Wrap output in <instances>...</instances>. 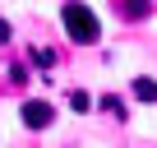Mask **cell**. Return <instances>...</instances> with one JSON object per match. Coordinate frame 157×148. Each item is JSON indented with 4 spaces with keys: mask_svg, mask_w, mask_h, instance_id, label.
Returning <instances> with one entry per match:
<instances>
[{
    "mask_svg": "<svg viewBox=\"0 0 157 148\" xmlns=\"http://www.w3.org/2000/svg\"><path fill=\"white\" fill-rule=\"evenodd\" d=\"M60 19H65V33L74 37V42H97V14L88 10V5H78V0H69V5L60 10Z\"/></svg>",
    "mask_w": 157,
    "mask_h": 148,
    "instance_id": "obj_1",
    "label": "cell"
},
{
    "mask_svg": "<svg viewBox=\"0 0 157 148\" xmlns=\"http://www.w3.org/2000/svg\"><path fill=\"white\" fill-rule=\"evenodd\" d=\"M19 116H23V125H28V130H46L56 111H51V102H37V97H33V102H23V111H19Z\"/></svg>",
    "mask_w": 157,
    "mask_h": 148,
    "instance_id": "obj_2",
    "label": "cell"
},
{
    "mask_svg": "<svg viewBox=\"0 0 157 148\" xmlns=\"http://www.w3.org/2000/svg\"><path fill=\"white\" fill-rule=\"evenodd\" d=\"M148 10H152L148 0H120V14H125V19H143Z\"/></svg>",
    "mask_w": 157,
    "mask_h": 148,
    "instance_id": "obj_3",
    "label": "cell"
},
{
    "mask_svg": "<svg viewBox=\"0 0 157 148\" xmlns=\"http://www.w3.org/2000/svg\"><path fill=\"white\" fill-rule=\"evenodd\" d=\"M134 97L139 102H157V84L152 79H134Z\"/></svg>",
    "mask_w": 157,
    "mask_h": 148,
    "instance_id": "obj_4",
    "label": "cell"
},
{
    "mask_svg": "<svg viewBox=\"0 0 157 148\" xmlns=\"http://www.w3.org/2000/svg\"><path fill=\"white\" fill-rule=\"evenodd\" d=\"M69 107H74V111H88L93 97H88V93H69Z\"/></svg>",
    "mask_w": 157,
    "mask_h": 148,
    "instance_id": "obj_5",
    "label": "cell"
},
{
    "mask_svg": "<svg viewBox=\"0 0 157 148\" xmlns=\"http://www.w3.org/2000/svg\"><path fill=\"white\" fill-rule=\"evenodd\" d=\"M33 60H37V65H51V60H56V51H51V46H37V51H33Z\"/></svg>",
    "mask_w": 157,
    "mask_h": 148,
    "instance_id": "obj_6",
    "label": "cell"
},
{
    "mask_svg": "<svg viewBox=\"0 0 157 148\" xmlns=\"http://www.w3.org/2000/svg\"><path fill=\"white\" fill-rule=\"evenodd\" d=\"M5 42H10V23L0 19V46H5Z\"/></svg>",
    "mask_w": 157,
    "mask_h": 148,
    "instance_id": "obj_7",
    "label": "cell"
}]
</instances>
